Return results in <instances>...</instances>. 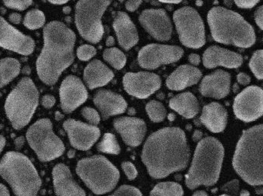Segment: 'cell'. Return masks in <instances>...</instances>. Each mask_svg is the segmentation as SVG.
I'll return each mask as SVG.
<instances>
[{"label": "cell", "instance_id": "26", "mask_svg": "<svg viewBox=\"0 0 263 196\" xmlns=\"http://www.w3.org/2000/svg\"><path fill=\"white\" fill-rule=\"evenodd\" d=\"M114 78L112 71L100 60H93L89 62L83 75L85 83L91 90L106 85Z\"/></svg>", "mask_w": 263, "mask_h": 196}, {"label": "cell", "instance_id": "54", "mask_svg": "<svg viewBox=\"0 0 263 196\" xmlns=\"http://www.w3.org/2000/svg\"><path fill=\"white\" fill-rule=\"evenodd\" d=\"M193 196H209L208 194L206 192H204V191H197V192H195L193 194Z\"/></svg>", "mask_w": 263, "mask_h": 196}, {"label": "cell", "instance_id": "25", "mask_svg": "<svg viewBox=\"0 0 263 196\" xmlns=\"http://www.w3.org/2000/svg\"><path fill=\"white\" fill-rule=\"evenodd\" d=\"M202 72L197 68L189 64L178 67L166 79V86L173 91H182L199 83Z\"/></svg>", "mask_w": 263, "mask_h": 196}, {"label": "cell", "instance_id": "44", "mask_svg": "<svg viewBox=\"0 0 263 196\" xmlns=\"http://www.w3.org/2000/svg\"><path fill=\"white\" fill-rule=\"evenodd\" d=\"M255 21L259 28L263 31V6L258 8L255 12Z\"/></svg>", "mask_w": 263, "mask_h": 196}, {"label": "cell", "instance_id": "18", "mask_svg": "<svg viewBox=\"0 0 263 196\" xmlns=\"http://www.w3.org/2000/svg\"><path fill=\"white\" fill-rule=\"evenodd\" d=\"M60 97L62 109L69 114L86 102L88 92L86 86L78 77L69 75L62 82Z\"/></svg>", "mask_w": 263, "mask_h": 196}, {"label": "cell", "instance_id": "14", "mask_svg": "<svg viewBox=\"0 0 263 196\" xmlns=\"http://www.w3.org/2000/svg\"><path fill=\"white\" fill-rule=\"evenodd\" d=\"M123 87L131 96L145 99L160 89V77L151 72H129L123 79Z\"/></svg>", "mask_w": 263, "mask_h": 196}, {"label": "cell", "instance_id": "29", "mask_svg": "<svg viewBox=\"0 0 263 196\" xmlns=\"http://www.w3.org/2000/svg\"><path fill=\"white\" fill-rule=\"evenodd\" d=\"M21 64L13 58H3L0 61V89L9 84L18 76Z\"/></svg>", "mask_w": 263, "mask_h": 196}, {"label": "cell", "instance_id": "37", "mask_svg": "<svg viewBox=\"0 0 263 196\" xmlns=\"http://www.w3.org/2000/svg\"><path fill=\"white\" fill-rule=\"evenodd\" d=\"M81 114L91 125L96 126L100 122L101 118H100V114L97 112V110L93 109V108L86 106L82 110Z\"/></svg>", "mask_w": 263, "mask_h": 196}, {"label": "cell", "instance_id": "32", "mask_svg": "<svg viewBox=\"0 0 263 196\" xmlns=\"http://www.w3.org/2000/svg\"><path fill=\"white\" fill-rule=\"evenodd\" d=\"M46 23L44 13L39 9H32L26 13L23 20V24L31 30L40 29Z\"/></svg>", "mask_w": 263, "mask_h": 196}, {"label": "cell", "instance_id": "56", "mask_svg": "<svg viewBox=\"0 0 263 196\" xmlns=\"http://www.w3.org/2000/svg\"><path fill=\"white\" fill-rule=\"evenodd\" d=\"M220 196H230V195H220Z\"/></svg>", "mask_w": 263, "mask_h": 196}, {"label": "cell", "instance_id": "24", "mask_svg": "<svg viewBox=\"0 0 263 196\" xmlns=\"http://www.w3.org/2000/svg\"><path fill=\"white\" fill-rule=\"evenodd\" d=\"M114 30L120 46L125 50H129L139 41V34L134 23L124 12H119L114 18Z\"/></svg>", "mask_w": 263, "mask_h": 196}, {"label": "cell", "instance_id": "53", "mask_svg": "<svg viewBox=\"0 0 263 196\" xmlns=\"http://www.w3.org/2000/svg\"><path fill=\"white\" fill-rule=\"evenodd\" d=\"M201 137H202V133H201L200 131H196L194 135H193V139H194L195 140H199Z\"/></svg>", "mask_w": 263, "mask_h": 196}, {"label": "cell", "instance_id": "13", "mask_svg": "<svg viewBox=\"0 0 263 196\" xmlns=\"http://www.w3.org/2000/svg\"><path fill=\"white\" fill-rule=\"evenodd\" d=\"M233 111L237 118L245 122L254 121L263 115V90L257 86L244 89L235 98Z\"/></svg>", "mask_w": 263, "mask_h": 196}, {"label": "cell", "instance_id": "8", "mask_svg": "<svg viewBox=\"0 0 263 196\" xmlns=\"http://www.w3.org/2000/svg\"><path fill=\"white\" fill-rule=\"evenodd\" d=\"M39 92L32 79L24 78L10 92L5 103V111L15 129L26 126L38 106Z\"/></svg>", "mask_w": 263, "mask_h": 196}, {"label": "cell", "instance_id": "34", "mask_svg": "<svg viewBox=\"0 0 263 196\" xmlns=\"http://www.w3.org/2000/svg\"><path fill=\"white\" fill-rule=\"evenodd\" d=\"M98 149L100 152L117 155L120 153V146L114 134H106L99 143Z\"/></svg>", "mask_w": 263, "mask_h": 196}, {"label": "cell", "instance_id": "21", "mask_svg": "<svg viewBox=\"0 0 263 196\" xmlns=\"http://www.w3.org/2000/svg\"><path fill=\"white\" fill-rule=\"evenodd\" d=\"M231 75L223 70H217L204 77L199 85V92L207 98L222 99L230 94Z\"/></svg>", "mask_w": 263, "mask_h": 196}, {"label": "cell", "instance_id": "33", "mask_svg": "<svg viewBox=\"0 0 263 196\" xmlns=\"http://www.w3.org/2000/svg\"><path fill=\"white\" fill-rule=\"evenodd\" d=\"M145 111L152 121L159 123L165 120L167 115L166 109L164 105L157 100H151L145 106Z\"/></svg>", "mask_w": 263, "mask_h": 196}, {"label": "cell", "instance_id": "43", "mask_svg": "<svg viewBox=\"0 0 263 196\" xmlns=\"http://www.w3.org/2000/svg\"><path fill=\"white\" fill-rule=\"evenodd\" d=\"M142 3V0H127L125 6L129 12H135L139 9Z\"/></svg>", "mask_w": 263, "mask_h": 196}, {"label": "cell", "instance_id": "42", "mask_svg": "<svg viewBox=\"0 0 263 196\" xmlns=\"http://www.w3.org/2000/svg\"><path fill=\"white\" fill-rule=\"evenodd\" d=\"M41 103L46 109H50L55 105V98L50 95H44L42 98Z\"/></svg>", "mask_w": 263, "mask_h": 196}, {"label": "cell", "instance_id": "49", "mask_svg": "<svg viewBox=\"0 0 263 196\" xmlns=\"http://www.w3.org/2000/svg\"><path fill=\"white\" fill-rule=\"evenodd\" d=\"M114 44H115V39H114V37H108L107 39H106V46H109V47H112V46H114Z\"/></svg>", "mask_w": 263, "mask_h": 196}, {"label": "cell", "instance_id": "39", "mask_svg": "<svg viewBox=\"0 0 263 196\" xmlns=\"http://www.w3.org/2000/svg\"><path fill=\"white\" fill-rule=\"evenodd\" d=\"M109 196H142L140 191L131 186H123Z\"/></svg>", "mask_w": 263, "mask_h": 196}, {"label": "cell", "instance_id": "7", "mask_svg": "<svg viewBox=\"0 0 263 196\" xmlns=\"http://www.w3.org/2000/svg\"><path fill=\"white\" fill-rule=\"evenodd\" d=\"M77 172L86 186L97 195L112 191L120 177L117 168L103 156L80 160L77 164Z\"/></svg>", "mask_w": 263, "mask_h": 196}, {"label": "cell", "instance_id": "19", "mask_svg": "<svg viewBox=\"0 0 263 196\" xmlns=\"http://www.w3.org/2000/svg\"><path fill=\"white\" fill-rule=\"evenodd\" d=\"M114 126L124 143L133 147L139 146L146 134L145 122L136 117H118L114 120Z\"/></svg>", "mask_w": 263, "mask_h": 196}, {"label": "cell", "instance_id": "55", "mask_svg": "<svg viewBox=\"0 0 263 196\" xmlns=\"http://www.w3.org/2000/svg\"><path fill=\"white\" fill-rule=\"evenodd\" d=\"M240 196H250V192L247 190H242V192H241Z\"/></svg>", "mask_w": 263, "mask_h": 196}, {"label": "cell", "instance_id": "51", "mask_svg": "<svg viewBox=\"0 0 263 196\" xmlns=\"http://www.w3.org/2000/svg\"><path fill=\"white\" fill-rule=\"evenodd\" d=\"M5 145H6V139L0 135V154L3 151V148H4Z\"/></svg>", "mask_w": 263, "mask_h": 196}, {"label": "cell", "instance_id": "47", "mask_svg": "<svg viewBox=\"0 0 263 196\" xmlns=\"http://www.w3.org/2000/svg\"><path fill=\"white\" fill-rule=\"evenodd\" d=\"M9 18L11 23L15 25L20 24L22 21L21 15H20V13H17V12H14V13L11 14V15H9Z\"/></svg>", "mask_w": 263, "mask_h": 196}, {"label": "cell", "instance_id": "22", "mask_svg": "<svg viewBox=\"0 0 263 196\" xmlns=\"http://www.w3.org/2000/svg\"><path fill=\"white\" fill-rule=\"evenodd\" d=\"M93 102L104 119L123 114L127 108V103L121 95L108 90L97 92Z\"/></svg>", "mask_w": 263, "mask_h": 196}, {"label": "cell", "instance_id": "3", "mask_svg": "<svg viewBox=\"0 0 263 196\" xmlns=\"http://www.w3.org/2000/svg\"><path fill=\"white\" fill-rule=\"evenodd\" d=\"M212 37L223 45L247 49L256 43L253 26L237 12L221 6L212 8L207 15Z\"/></svg>", "mask_w": 263, "mask_h": 196}, {"label": "cell", "instance_id": "52", "mask_svg": "<svg viewBox=\"0 0 263 196\" xmlns=\"http://www.w3.org/2000/svg\"><path fill=\"white\" fill-rule=\"evenodd\" d=\"M161 3H172V4H178L180 3L182 0H159Z\"/></svg>", "mask_w": 263, "mask_h": 196}, {"label": "cell", "instance_id": "6", "mask_svg": "<svg viewBox=\"0 0 263 196\" xmlns=\"http://www.w3.org/2000/svg\"><path fill=\"white\" fill-rule=\"evenodd\" d=\"M0 175L16 196H36L42 181L32 162L23 154L8 152L0 161Z\"/></svg>", "mask_w": 263, "mask_h": 196}, {"label": "cell", "instance_id": "46", "mask_svg": "<svg viewBox=\"0 0 263 196\" xmlns=\"http://www.w3.org/2000/svg\"><path fill=\"white\" fill-rule=\"evenodd\" d=\"M189 61L193 66H199L201 63L200 56L197 54H190V56H189Z\"/></svg>", "mask_w": 263, "mask_h": 196}, {"label": "cell", "instance_id": "2", "mask_svg": "<svg viewBox=\"0 0 263 196\" xmlns=\"http://www.w3.org/2000/svg\"><path fill=\"white\" fill-rule=\"evenodd\" d=\"M43 50L36 61L39 78L44 84L53 85L74 61L76 35L64 23L53 21L43 30Z\"/></svg>", "mask_w": 263, "mask_h": 196}, {"label": "cell", "instance_id": "9", "mask_svg": "<svg viewBox=\"0 0 263 196\" xmlns=\"http://www.w3.org/2000/svg\"><path fill=\"white\" fill-rule=\"evenodd\" d=\"M112 0H80L76 6L75 23L80 35L97 43L104 33L102 18Z\"/></svg>", "mask_w": 263, "mask_h": 196}, {"label": "cell", "instance_id": "35", "mask_svg": "<svg viewBox=\"0 0 263 196\" xmlns=\"http://www.w3.org/2000/svg\"><path fill=\"white\" fill-rule=\"evenodd\" d=\"M250 69L257 79L263 80V50L256 51L250 61Z\"/></svg>", "mask_w": 263, "mask_h": 196}, {"label": "cell", "instance_id": "48", "mask_svg": "<svg viewBox=\"0 0 263 196\" xmlns=\"http://www.w3.org/2000/svg\"><path fill=\"white\" fill-rule=\"evenodd\" d=\"M0 196H9V192L7 188L2 184H0Z\"/></svg>", "mask_w": 263, "mask_h": 196}, {"label": "cell", "instance_id": "28", "mask_svg": "<svg viewBox=\"0 0 263 196\" xmlns=\"http://www.w3.org/2000/svg\"><path fill=\"white\" fill-rule=\"evenodd\" d=\"M170 106L186 119L193 118L199 112V101L190 92H185L173 97L170 100Z\"/></svg>", "mask_w": 263, "mask_h": 196}, {"label": "cell", "instance_id": "45", "mask_svg": "<svg viewBox=\"0 0 263 196\" xmlns=\"http://www.w3.org/2000/svg\"><path fill=\"white\" fill-rule=\"evenodd\" d=\"M237 81L242 85L247 86L251 82V78L245 73H239L237 75Z\"/></svg>", "mask_w": 263, "mask_h": 196}, {"label": "cell", "instance_id": "38", "mask_svg": "<svg viewBox=\"0 0 263 196\" xmlns=\"http://www.w3.org/2000/svg\"><path fill=\"white\" fill-rule=\"evenodd\" d=\"M3 2L9 9L23 11L31 6L32 0H3Z\"/></svg>", "mask_w": 263, "mask_h": 196}, {"label": "cell", "instance_id": "5", "mask_svg": "<svg viewBox=\"0 0 263 196\" xmlns=\"http://www.w3.org/2000/svg\"><path fill=\"white\" fill-rule=\"evenodd\" d=\"M223 157L224 148L219 140L213 137L200 140L185 176L187 187L194 189L200 186L216 184L220 175Z\"/></svg>", "mask_w": 263, "mask_h": 196}, {"label": "cell", "instance_id": "23", "mask_svg": "<svg viewBox=\"0 0 263 196\" xmlns=\"http://www.w3.org/2000/svg\"><path fill=\"white\" fill-rule=\"evenodd\" d=\"M52 179L57 196H86L84 190L74 181L66 165L58 164L53 168Z\"/></svg>", "mask_w": 263, "mask_h": 196}, {"label": "cell", "instance_id": "15", "mask_svg": "<svg viewBox=\"0 0 263 196\" xmlns=\"http://www.w3.org/2000/svg\"><path fill=\"white\" fill-rule=\"evenodd\" d=\"M139 20L142 27L155 39L166 41L171 38L173 25L163 9H145L139 15Z\"/></svg>", "mask_w": 263, "mask_h": 196}, {"label": "cell", "instance_id": "20", "mask_svg": "<svg viewBox=\"0 0 263 196\" xmlns=\"http://www.w3.org/2000/svg\"><path fill=\"white\" fill-rule=\"evenodd\" d=\"M202 62L208 69L217 67L237 69L242 66L243 58L239 53L219 46H213L209 47L204 52Z\"/></svg>", "mask_w": 263, "mask_h": 196}, {"label": "cell", "instance_id": "27", "mask_svg": "<svg viewBox=\"0 0 263 196\" xmlns=\"http://www.w3.org/2000/svg\"><path fill=\"white\" fill-rule=\"evenodd\" d=\"M200 120L211 132L220 133L227 126L228 114L222 105L213 102L204 106Z\"/></svg>", "mask_w": 263, "mask_h": 196}, {"label": "cell", "instance_id": "41", "mask_svg": "<svg viewBox=\"0 0 263 196\" xmlns=\"http://www.w3.org/2000/svg\"><path fill=\"white\" fill-rule=\"evenodd\" d=\"M238 7L242 9H251L258 4L259 0H233Z\"/></svg>", "mask_w": 263, "mask_h": 196}, {"label": "cell", "instance_id": "17", "mask_svg": "<svg viewBox=\"0 0 263 196\" xmlns=\"http://www.w3.org/2000/svg\"><path fill=\"white\" fill-rule=\"evenodd\" d=\"M71 145L79 150H88L100 137V130L94 125L87 124L73 119H69L63 123Z\"/></svg>", "mask_w": 263, "mask_h": 196}, {"label": "cell", "instance_id": "10", "mask_svg": "<svg viewBox=\"0 0 263 196\" xmlns=\"http://www.w3.org/2000/svg\"><path fill=\"white\" fill-rule=\"evenodd\" d=\"M26 139L41 161L48 162L63 155L65 146L55 135L49 119H40L28 129Z\"/></svg>", "mask_w": 263, "mask_h": 196}, {"label": "cell", "instance_id": "40", "mask_svg": "<svg viewBox=\"0 0 263 196\" xmlns=\"http://www.w3.org/2000/svg\"><path fill=\"white\" fill-rule=\"evenodd\" d=\"M122 169H123V172L129 180H134L137 177V170H136L134 165L130 162H124L122 164Z\"/></svg>", "mask_w": 263, "mask_h": 196}, {"label": "cell", "instance_id": "36", "mask_svg": "<svg viewBox=\"0 0 263 196\" xmlns=\"http://www.w3.org/2000/svg\"><path fill=\"white\" fill-rule=\"evenodd\" d=\"M97 49L91 45H83L77 49V57L81 61H86L92 59L97 55Z\"/></svg>", "mask_w": 263, "mask_h": 196}, {"label": "cell", "instance_id": "4", "mask_svg": "<svg viewBox=\"0 0 263 196\" xmlns=\"http://www.w3.org/2000/svg\"><path fill=\"white\" fill-rule=\"evenodd\" d=\"M233 165L238 175L249 184L263 185V124L244 131Z\"/></svg>", "mask_w": 263, "mask_h": 196}, {"label": "cell", "instance_id": "12", "mask_svg": "<svg viewBox=\"0 0 263 196\" xmlns=\"http://www.w3.org/2000/svg\"><path fill=\"white\" fill-rule=\"evenodd\" d=\"M182 48L168 45L151 44L141 49L138 62L141 67L154 70L161 66L176 62L183 56Z\"/></svg>", "mask_w": 263, "mask_h": 196}, {"label": "cell", "instance_id": "1", "mask_svg": "<svg viewBox=\"0 0 263 196\" xmlns=\"http://www.w3.org/2000/svg\"><path fill=\"white\" fill-rule=\"evenodd\" d=\"M190 151L183 130L167 127L153 133L145 141L142 163L154 179H162L186 167Z\"/></svg>", "mask_w": 263, "mask_h": 196}, {"label": "cell", "instance_id": "16", "mask_svg": "<svg viewBox=\"0 0 263 196\" xmlns=\"http://www.w3.org/2000/svg\"><path fill=\"white\" fill-rule=\"evenodd\" d=\"M0 47L23 55L33 52L35 41L20 32L0 15Z\"/></svg>", "mask_w": 263, "mask_h": 196}, {"label": "cell", "instance_id": "30", "mask_svg": "<svg viewBox=\"0 0 263 196\" xmlns=\"http://www.w3.org/2000/svg\"><path fill=\"white\" fill-rule=\"evenodd\" d=\"M183 189L180 185L173 182H165L156 185L150 196H182Z\"/></svg>", "mask_w": 263, "mask_h": 196}, {"label": "cell", "instance_id": "50", "mask_svg": "<svg viewBox=\"0 0 263 196\" xmlns=\"http://www.w3.org/2000/svg\"><path fill=\"white\" fill-rule=\"evenodd\" d=\"M49 3H52L55 5H63L65 3H68L69 0H48Z\"/></svg>", "mask_w": 263, "mask_h": 196}, {"label": "cell", "instance_id": "31", "mask_svg": "<svg viewBox=\"0 0 263 196\" xmlns=\"http://www.w3.org/2000/svg\"><path fill=\"white\" fill-rule=\"evenodd\" d=\"M103 58L112 68L117 70L123 69L126 64V57L120 49L109 48L103 52Z\"/></svg>", "mask_w": 263, "mask_h": 196}, {"label": "cell", "instance_id": "11", "mask_svg": "<svg viewBox=\"0 0 263 196\" xmlns=\"http://www.w3.org/2000/svg\"><path fill=\"white\" fill-rule=\"evenodd\" d=\"M173 21L179 41L184 46L199 49L205 44L203 20L196 9L190 6L177 9L173 13Z\"/></svg>", "mask_w": 263, "mask_h": 196}]
</instances>
